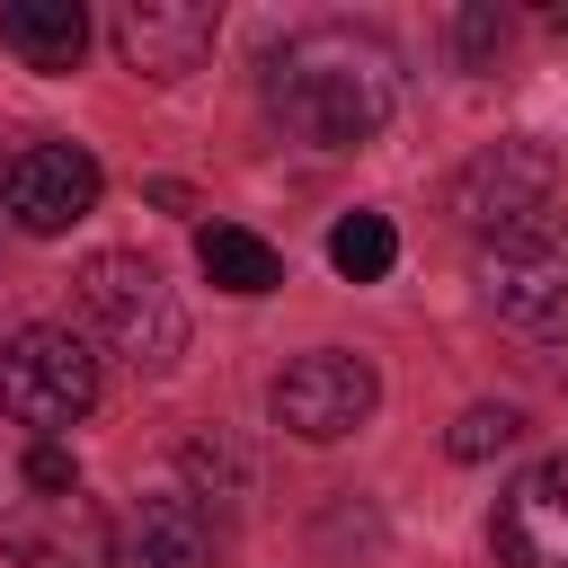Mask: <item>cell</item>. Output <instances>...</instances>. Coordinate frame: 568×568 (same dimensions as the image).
I'll return each mask as SVG.
<instances>
[{"instance_id":"cell-1","label":"cell","mask_w":568,"mask_h":568,"mask_svg":"<svg viewBox=\"0 0 568 568\" xmlns=\"http://www.w3.org/2000/svg\"><path fill=\"white\" fill-rule=\"evenodd\" d=\"M266 106L320 151H355L399 106V53L364 27H311L266 62Z\"/></svg>"},{"instance_id":"cell-2","label":"cell","mask_w":568,"mask_h":568,"mask_svg":"<svg viewBox=\"0 0 568 568\" xmlns=\"http://www.w3.org/2000/svg\"><path fill=\"white\" fill-rule=\"evenodd\" d=\"M80 311L106 337V355H124L133 373H169L186 355V311H178L169 275L151 257H133V248H98L80 266Z\"/></svg>"},{"instance_id":"cell-3","label":"cell","mask_w":568,"mask_h":568,"mask_svg":"<svg viewBox=\"0 0 568 568\" xmlns=\"http://www.w3.org/2000/svg\"><path fill=\"white\" fill-rule=\"evenodd\" d=\"M479 293L524 337H568V213H532L479 248Z\"/></svg>"},{"instance_id":"cell-4","label":"cell","mask_w":568,"mask_h":568,"mask_svg":"<svg viewBox=\"0 0 568 568\" xmlns=\"http://www.w3.org/2000/svg\"><path fill=\"white\" fill-rule=\"evenodd\" d=\"M0 408L18 417V426H36V435H62V426H80L89 408H98V355H89V337H71V328H18L9 346H0Z\"/></svg>"},{"instance_id":"cell-5","label":"cell","mask_w":568,"mask_h":568,"mask_svg":"<svg viewBox=\"0 0 568 568\" xmlns=\"http://www.w3.org/2000/svg\"><path fill=\"white\" fill-rule=\"evenodd\" d=\"M373 399H382V382H373V364L364 355H346V346H311V355H293L284 373H275V426L284 435H302V444H337V435H355L364 417H373Z\"/></svg>"},{"instance_id":"cell-6","label":"cell","mask_w":568,"mask_h":568,"mask_svg":"<svg viewBox=\"0 0 568 568\" xmlns=\"http://www.w3.org/2000/svg\"><path fill=\"white\" fill-rule=\"evenodd\" d=\"M0 550L18 568H115V524L80 488H62V497L27 488V497L0 506Z\"/></svg>"},{"instance_id":"cell-7","label":"cell","mask_w":568,"mask_h":568,"mask_svg":"<svg viewBox=\"0 0 568 568\" xmlns=\"http://www.w3.org/2000/svg\"><path fill=\"white\" fill-rule=\"evenodd\" d=\"M550 186H559V160H550V142H497V151H479L462 178H453V213L470 222V231H515V222H532V213H550Z\"/></svg>"},{"instance_id":"cell-8","label":"cell","mask_w":568,"mask_h":568,"mask_svg":"<svg viewBox=\"0 0 568 568\" xmlns=\"http://www.w3.org/2000/svg\"><path fill=\"white\" fill-rule=\"evenodd\" d=\"M98 160L80 151V142H27L18 160H9V222L27 231V240H62L71 222H89L98 213Z\"/></svg>"},{"instance_id":"cell-9","label":"cell","mask_w":568,"mask_h":568,"mask_svg":"<svg viewBox=\"0 0 568 568\" xmlns=\"http://www.w3.org/2000/svg\"><path fill=\"white\" fill-rule=\"evenodd\" d=\"M213 36H222V9H213V0H124V9H115V53H124V71H142V80H186V71H204Z\"/></svg>"},{"instance_id":"cell-10","label":"cell","mask_w":568,"mask_h":568,"mask_svg":"<svg viewBox=\"0 0 568 568\" xmlns=\"http://www.w3.org/2000/svg\"><path fill=\"white\" fill-rule=\"evenodd\" d=\"M497 559L506 568H568V453H541L497 497Z\"/></svg>"},{"instance_id":"cell-11","label":"cell","mask_w":568,"mask_h":568,"mask_svg":"<svg viewBox=\"0 0 568 568\" xmlns=\"http://www.w3.org/2000/svg\"><path fill=\"white\" fill-rule=\"evenodd\" d=\"M124 568H213V524L195 497H142L124 524Z\"/></svg>"},{"instance_id":"cell-12","label":"cell","mask_w":568,"mask_h":568,"mask_svg":"<svg viewBox=\"0 0 568 568\" xmlns=\"http://www.w3.org/2000/svg\"><path fill=\"white\" fill-rule=\"evenodd\" d=\"M0 44L27 71H71L80 44H89V9L80 0H9L0 9Z\"/></svg>"},{"instance_id":"cell-13","label":"cell","mask_w":568,"mask_h":568,"mask_svg":"<svg viewBox=\"0 0 568 568\" xmlns=\"http://www.w3.org/2000/svg\"><path fill=\"white\" fill-rule=\"evenodd\" d=\"M195 257H204V275H213L222 293H275V284H284V257H275L257 231H240V222H204V231H195Z\"/></svg>"},{"instance_id":"cell-14","label":"cell","mask_w":568,"mask_h":568,"mask_svg":"<svg viewBox=\"0 0 568 568\" xmlns=\"http://www.w3.org/2000/svg\"><path fill=\"white\" fill-rule=\"evenodd\" d=\"M328 266H337L346 284H382V275L399 266V231H390L382 213H346V222L328 231Z\"/></svg>"},{"instance_id":"cell-15","label":"cell","mask_w":568,"mask_h":568,"mask_svg":"<svg viewBox=\"0 0 568 568\" xmlns=\"http://www.w3.org/2000/svg\"><path fill=\"white\" fill-rule=\"evenodd\" d=\"M178 462H186L195 497H222V506H240V497H248V462H240L222 435H186V453H178Z\"/></svg>"},{"instance_id":"cell-16","label":"cell","mask_w":568,"mask_h":568,"mask_svg":"<svg viewBox=\"0 0 568 568\" xmlns=\"http://www.w3.org/2000/svg\"><path fill=\"white\" fill-rule=\"evenodd\" d=\"M515 435H524V417H515L506 399H479V408H462V417H453V435H444V444H453V462H488V453H506Z\"/></svg>"},{"instance_id":"cell-17","label":"cell","mask_w":568,"mask_h":568,"mask_svg":"<svg viewBox=\"0 0 568 568\" xmlns=\"http://www.w3.org/2000/svg\"><path fill=\"white\" fill-rule=\"evenodd\" d=\"M27 488H36V497L80 488V462H71V444H62V435H36V444H27Z\"/></svg>"},{"instance_id":"cell-18","label":"cell","mask_w":568,"mask_h":568,"mask_svg":"<svg viewBox=\"0 0 568 568\" xmlns=\"http://www.w3.org/2000/svg\"><path fill=\"white\" fill-rule=\"evenodd\" d=\"M497 36H506V18H497L488 0H470V9H462V53H470V62H488V53H497Z\"/></svg>"},{"instance_id":"cell-19","label":"cell","mask_w":568,"mask_h":568,"mask_svg":"<svg viewBox=\"0 0 568 568\" xmlns=\"http://www.w3.org/2000/svg\"><path fill=\"white\" fill-rule=\"evenodd\" d=\"M0 222H9V169H0Z\"/></svg>"}]
</instances>
